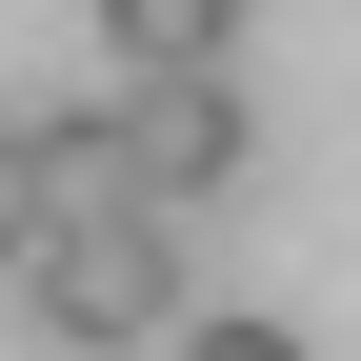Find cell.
<instances>
[{"label": "cell", "mask_w": 361, "mask_h": 361, "mask_svg": "<svg viewBox=\"0 0 361 361\" xmlns=\"http://www.w3.org/2000/svg\"><path fill=\"white\" fill-rule=\"evenodd\" d=\"M101 40H121L141 80H201V61H221L241 20H221V0H101Z\"/></svg>", "instance_id": "3957f363"}, {"label": "cell", "mask_w": 361, "mask_h": 361, "mask_svg": "<svg viewBox=\"0 0 361 361\" xmlns=\"http://www.w3.org/2000/svg\"><path fill=\"white\" fill-rule=\"evenodd\" d=\"M20 261H40V141L0 121V281H20Z\"/></svg>", "instance_id": "277c9868"}, {"label": "cell", "mask_w": 361, "mask_h": 361, "mask_svg": "<svg viewBox=\"0 0 361 361\" xmlns=\"http://www.w3.org/2000/svg\"><path fill=\"white\" fill-rule=\"evenodd\" d=\"M20 322L61 341V361L161 341V322H180V221H40V261H20Z\"/></svg>", "instance_id": "6da1fadb"}, {"label": "cell", "mask_w": 361, "mask_h": 361, "mask_svg": "<svg viewBox=\"0 0 361 361\" xmlns=\"http://www.w3.org/2000/svg\"><path fill=\"white\" fill-rule=\"evenodd\" d=\"M101 141H121V201H141V221H201L221 201V180H241L261 161V121H241V80H101Z\"/></svg>", "instance_id": "7a4b0ae2"}, {"label": "cell", "mask_w": 361, "mask_h": 361, "mask_svg": "<svg viewBox=\"0 0 361 361\" xmlns=\"http://www.w3.org/2000/svg\"><path fill=\"white\" fill-rule=\"evenodd\" d=\"M161 361H301L281 322H161Z\"/></svg>", "instance_id": "5b68a950"}, {"label": "cell", "mask_w": 361, "mask_h": 361, "mask_svg": "<svg viewBox=\"0 0 361 361\" xmlns=\"http://www.w3.org/2000/svg\"><path fill=\"white\" fill-rule=\"evenodd\" d=\"M221 20H261V0H221Z\"/></svg>", "instance_id": "8992f818"}]
</instances>
